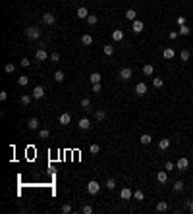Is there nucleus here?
Masks as SVG:
<instances>
[{
    "instance_id": "nucleus-1",
    "label": "nucleus",
    "mask_w": 193,
    "mask_h": 214,
    "mask_svg": "<svg viewBox=\"0 0 193 214\" xmlns=\"http://www.w3.org/2000/svg\"><path fill=\"white\" fill-rule=\"evenodd\" d=\"M25 37L29 39V41H39L41 39V29L37 25H29L25 29Z\"/></svg>"
},
{
    "instance_id": "nucleus-2",
    "label": "nucleus",
    "mask_w": 193,
    "mask_h": 214,
    "mask_svg": "<svg viewBox=\"0 0 193 214\" xmlns=\"http://www.w3.org/2000/svg\"><path fill=\"white\" fill-rule=\"evenodd\" d=\"M99 191H100V185H99V181L91 179L89 183H87V193H89V195H96Z\"/></svg>"
},
{
    "instance_id": "nucleus-3",
    "label": "nucleus",
    "mask_w": 193,
    "mask_h": 214,
    "mask_svg": "<svg viewBox=\"0 0 193 214\" xmlns=\"http://www.w3.org/2000/svg\"><path fill=\"white\" fill-rule=\"evenodd\" d=\"M133 77V70L131 68H122L120 70V79L122 81H127V79H131Z\"/></svg>"
},
{
    "instance_id": "nucleus-4",
    "label": "nucleus",
    "mask_w": 193,
    "mask_h": 214,
    "mask_svg": "<svg viewBox=\"0 0 193 214\" xmlns=\"http://www.w3.org/2000/svg\"><path fill=\"white\" fill-rule=\"evenodd\" d=\"M35 58H37V62H47L48 60V54H47V50H44V47H41L39 50L35 52Z\"/></svg>"
},
{
    "instance_id": "nucleus-5",
    "label": "nucleus",
    "mask_w": 193,
    "mask_h": 214,
    "mask_svg": "<svg viewBox=\"0 0 193 214\" xmlns=\"http://www.w3.org/2000/svg\"><path fill=\"white\" fill-rule=\"evenodd\" d=\"M143 27H145V23H143L141 20L131 21V29H133V33H141V31H143Z\"/></svg>"
},
{
    "instance_id": "nucleus-6",
    "label": "nucleus",
    "mask_w": 193,
    "mask_h": 214,
    "mask_svg": "<svg viewBox=\"0 0 193 214\" xmlns=\"http://www.w3.org/2000/svg\"><path fill=\"white\" fill-rule=\"evenodd\" d=\"M120 197H122V201H130V199L133 197V191H131L130 187H124V189L120 191Z\"/></svg>"
},
{
    "instance_id": "nucleus-7",
    "label": "nucleus",
    "mask_w": 193,
    "mask_h": 214,
    "mask_svg": "<svg viewBox=\"0 0 193 214\" xmlns=\"http://www.w3.org/2000/svg\"><path fill=\"white\" fill-rule=\"evenodd\" d=\"M145 93H147V83H143V81L137 83L135 85V95H137V97H143Z\"/></svg>"
},
{
    "instance_id": "nucleus-8",
    "label": "nucleus",
    "mask_w": 193,
    "mask_h": 214,
    "mask_svg": "<svg viewBox=\"0 0 193 214\" xmlns=\"http://www.w3.org/2000/svg\"><path fill=\"white\" fill-rule=\"evenodd\" d=\"M54 21H56V17H54V16H52V14H50V12L43 14V23H44V25H52Z\"/></svg>"
},
{
    "instance_id": "nucleus-9",
    "label": "nucleus",
    "mask_w": 193,
    "mask_h": 214,
    "mask_svg": "<svg viewBox=\"0 0 193 214\" xmlns=\"http://www.w3.org/2000/svg\"><path fill=\"white\" fill-rule=\"evenodd\" d=\"M187 166H189V160H187L185 156H182L180 160L176 162V168H178V170H187Z\"/></svg>"
},
{
    "instance_id": "nucleus-10",
    "label": "nucleus",
    "mask_w": 193,
    "mask_h": 214,
    "mask_svg": "<svg viewBox=\"0 0 193 214\" xmlns=\"http://www.w3.org/2000/svg\"><path fill=\"white\" fill-rule=\"evenodd\" d=\"M31 95H33V98H37V101H39V98H43V97H44V89L41 87V85H37Z\"/></svg>"
},
{
    "instance_id": "nucleus-11",
    "label": "nucleus",
    "mask_w": 193,
    "mask_h": 214,
    "mask_svg": "<svg viewBox=\"0 0 193 214\" xmlns=\"http://www.w3.org/2000/svg\"><path fill=\"white\" fill-rule=\"evenodd\" d=\"M70 122H72V116H70V114H68V112H64L62 116L58 118V124H60V125H68V124H70Z\"/></svg>"
},
{
    "instance_id": "nucleus-12",
    "label": "nucleus",
    "mask_w": 193,
    "mask_h": 214,
    "mask_svg": "<svg viewBox=\"0 0 193 214\" xmlns=\"http://www.w3.org/2000/svg\"><path fill=\"white\" fill-rule=\"evenodd\" d=\"M174 56H176V52H174V48H164V50H162V58H164V60H172V58Z\"/></svg>"
},
{
    "instance_id": "nucleus-13",
    "label": "nucleus",
    "mask_w": 193,
    "mask_h": 214,
    "mask_svg": "<svg viewBox=\"0 0 193 214\" xmlns=\"http://www.w3.org/2000/svg\"><path fill=\"white\" fill-rule=\"evenodd\" d=\"M157 181H158V183H166V181H168V172L166 170H160L158 174H157Z\"/></svg>"
},
{
    "instance_id": "nucleus-14",
    "label": "nucleus",
    "mask_w": 193,
    "mask_h": 214,
    "mask_svg": "<svg viewBox=\"0 0 193 214\" xmlns=\"http://www.w3.org/2000/svg\"><path fill=\"white\" fill-rule=\"evenodd\" d=\"M77 17H79V20H87V17H89V10H87L85 6L77 8Z\"/></svg>"
},
{
    "instance_id": "nucleus-15",
    "label": "nucleus",
    "mask_w": 193,
    "mask_h": 214,
    "mask_svg": "<svg viewBox=\"0 0 193 214\" xmlns=\"http://www.w3.org/2000/svg\"><path fill=\"white\" fill-rule=\"evenodd\" d=\"M77 125H79V129H89V127H91L89 118H81V120L77 122Z\"/></svg>"
},
{
    "instance_id": "nucleus-16",
    "label": "nucleus",
    "mask_w": 193,
    "mask_h": 214,
    "mask_svg": "<svg viewBox=\"0 0 193 214\" xmlns=\"http://www.w3.org/2000/svg\"><path fill=\"white\" fill-rule=\"evenodd\" d=\"M122 39H124V31H122V29H116V31H112V41L120 43Z\"/></svg>"
},
{
    "instance_id": "nucleus-17",
    "label": "nucleus",
    "mask_w": 193,
    "mask_h": 214,
    "mask_svg": "<svg viewBox=\"0 0 193 214\" xmlns=\"http://www.w3.org/2000/svg\"><path fill=\"white\" fill-rule=\"evenodd\" d=\"M31 101H33V95H21V97H20V102L25 104V106H29Z\"/></svg>"
},
{
    "instance_id": "nucleus-18",
    "label": "nucleus",
    "mask_w": 193,
    "mask_h": 214,
    "mask_svg": "<svg viewBox=\"0 0 193 214\" xmlns=\"http://www.w3.org/2000/svg\"><path fill=\"white\" fill-rule=\"evenodd\" d=\"M41 125V122H39V118H31L29 122H27V127L29 129H37V127Z\"/></svg>"
},
{
    "instance_id": "nucleus-19",
    "label": "nucleus",
    "mask_w": 193,
    "mask_h": 214,
    "mask_svg": "<svg viewBox=\"0 0 193 214\" xmlns=\"http://www.w3.org/2000/svg\"><path fill=\"white\" fill-rule=\"evenodd\" d=\"M100 79H103V75H100L99 71H93V74L89 75V81H91V83H100Z\"/></svg>"
},
{
    "instance_id": "nucleus-20",
    "label": "nucleus",
    "mask_w": 193,
    "mask_h": 214,
    "mask_svg": "<svg viewBox=\"0 0 193 214\" xmlns=\"http://www.w3.org/2000/svg\"><path fill=\"white\" fill-rule=\"evenodd\" d=\"M143 74L145 75H153L155 74V66H153V64H145V66H143Z\"/></svg>"
},
{
    "instance_id": "nucleus-21",
    "label": "nucleus",
    "mask_w": 193,
    "mask_h": 214,
    "mask_svg": "<svg viewBox=\"0 0 193 214\" xmlns=\"http://www.w3.org/2000/svg\"><path fill=\"white\" fill-rule=\"evenodd\" d=\"M137 14H135V10H133V8H130V10H126V20H130V21H135L137 20Z\"/></svg>"
},
{
    "instance_id": "nucleus-22",
    "label": "nucleus",
    "mask_w": 193,
    "mask_h": 214,
    "mask_svg": "<svg viewBox=\"0 0 193 214\" xmlns=\"http://www.w3.org/2000/svg\"><path fill=\"white\" fill-rule=\"evenodd\" d=\"M168 147H170V139H160L158 141V149H160V151H166Z\"/></svg>"
},
{
    "instance_id": "nucleus-23",
    "label": "nucleus",
    "mask_w": 193,
    "mask_h": 214,
    "mask_svg": "<svg viewBox=\"0 0 193 214\" xmlns=\"http://www.w3.org/2000/svg\"><path fill=\"white\" fill-rule=\"evenodd\" d=\"M81 43H83L85 47H91V44H93V37L87 33V35H83V37H81Z\"/></svg>"
},
{
    "instance_id": "nucleus-24",
    "label": "nucleus",
    "mask_w": 193,
    "mask_h": 214,
    "mask_svg": "<svg viewBox=\"0 0 193 214\" xmlns=\"http://www.w3.org/2000/svg\"><path fill=\"white\" fill-rule=\"evenodd\" d=\"M139 141H141L143 145H151V141H153V137H151L149 133H143V135L139 137Z\"/></svg>"
},
{
    "instance_id": "nucleus-25",
    "label": "nucleus",
    "mask_w": 193,
    "mask_h": 214,
    "mask_svg": "<svg viewBox=\"0 0 193 214\" xmlns=\"http://www.w3.org/2000/svg\"><path fill=\"white\" fill-rule=\"evenodd\" d=\"M104 187L106 189H116V179H114V177H110V179H106V183H104Z\"/></svg>"
},
{
    "instance_id": "nucleus-26",
    "label": "nucleus",
    "mask_w": 193,
    "mask_h": 214,
    "mask_svg": "<svg viewBox=\"0 0 193 214\" xmlns=\"http://www.w3.org/2000/svg\"><path fill=\"white\" fill-rule=\"evenodd\" d=\"M180 58H182V62H187V60H189V58H191V52L183 48V50L180 52Z\"/></svg>"
},
{
    "instance_id": "nucleus-27",
    "label": "nucleus",
    "mask_w": 193,
    "mask_h": 214,
    "mask_svg": "<svg viewBox=\"0 0 193 214\" xmlns=\"http://www.w3.org/2000/svg\"><path fill=\"white\" fill-rule=\"evenodd\" d=\"M157 210H158V212L168 210V203H166V201H160V203H157Z\"/></svg>"
},
{
    "instance_id": "nucleus-28",
    "label": "nucleus",
    "mask_w": 193,
    "mask_h": 214,
    "mask_svg": "<svg viewBox=\"0 0 193 214\" xmlns=\"http://www.w3.org/2000/svg\"><path fill=\"white\" fill-rule=\"evenodd\" d=\"M27 83H29V77H27V75H20V77H17V85H21V87H25Z\"/></svg>"
},
{
    "instance_id": "nucleus-29",
    "label": "nucleus",
    "mask_w": 193,
    "mask_h": 214,
    "mask_svg": "<svg viewBox=\"0 0 193 214\" xmlns=\"http://www.w3.org/2000/svg\"><path fill=\"white\" fill-rule=\"evenodd\" d=\"M104 118H106V112H104V110H96V112H95V120L103 122Z\"/></svg>"
},
{
    "instance_id": "nucleus-30",
    "label": "nucleus",
    "mask_w": 193,
    "mask_h": 214,
    "mask_svg": "<svg viewBox=\"0 0 193 214\" xmlns=\"http://www.w3.org/2000/svg\"><path fill=\"white\" fill-rule=\"evenodd\" d=\"M133 199H135V201H143V199H145V193H143V191H139V189L133 191Z\"/></svg>"
},
{
    "instance_id": "nucleus-31",
    "label": "nucleus",
    "mask_w": 193,
    "mask_h": 214,
    "mask_svg": "<svg viewBox=\"0 0 193 214\" xmlns=\"http://www.w3.org/2000/svg\"><path fill=\"white\" fill-rule=\"evenodd\" d=\"M172 189H174V191H176V193H180V191H183V181H180V179H178V181H176V183H174V185H172Z\"/></svg>"
},
{
    "instance_id": "nucleus-32",
    "label": "nucleus",
    "mask_w": 193,
    "mask_h": 214,
    "mask_svg": "<svg viewBox=\"0 0 193 214\" xmlns=\"http://www.w3.org/2000/svg\"><path fill=\"white\" fill-rule=\"evenodd\" d=\"M178 33L185 37V35H189V33H191V29H189V27H187V25H180V31H178Z\"/></svg>"
},
{
    "instance_id": "nucleus-33",
    "label": "nucleus",
    "mask_w": 193,
    "mask_h": 214,
    "mask_svg": "<svg viewBox=\"0 0 193 214\" xmlns=\"http://www.w3.org/2000/svg\"><path fill=\"white\" fill-rule=\"evenodd\" d=\"M54 79H56V81H58V83H62V81H64V79H66V75H64V71H60V70H58V71H56V74H54Z\"/></svg>"
},
{
    "instance_id": "nucleus-34",
    "label": "nucleus",
    "mask_w": 193,
    "mask_h": 214,
    "mask_svg": "<svg viewBox=\"0 0 193 214\" xmlns=\"http://www.w3.org/2000/svg\"><path fill=\"white\" fill-rule=\"evenodd\" d=\"M89 152H91V154H99V152H100V147H99L96 143H93V145L89 147Z\"/></svg>"
},
{
    "instance_id": "nucleus-35",
    "label": "nucleus",
    "mask_w": 193,
    "mask_h": 214,
    "mask_svg": "<svg viewBox=\"0 0 193 214\" xmlns=\"http://www.w3.org/2000/svg\"><path fill=\"white\" fill-rule=\"evenodd\" d=\"M87 23H89V25H96V23H99V17H96V16H91V14H89V17H87Z\"/></svg>"
},
{
    "instance_id": "nucleus-36",
    "label": "nucleus",
    "mask_w": 193,
    "mask_h": 214,
    "mask_svg": "<svg viewBox=\"0 0 193 214\" xmlns=\"http://www.w3.org/2000/svg\"><path fill=\"white\" fill-rule=\"evenodd\" d=\"M48 135H50V131L47 129V127H43V129L39 131V137H41V139H48Z\"/></svg>"
},
{
    "instance_id": "nucleus-37",
    "label": "nucleus",
    "mask_w": 193,
    "mask_h": 214,
    "mask_svg": "<svg viewBox=\"0 0 193 214\" xmlns=\"http://www.w3.org/2000/svg\"><path fill=\"white\" fill-rule=\"evenodd\" d=\"M104 54H106V56H112V54H114V47H112V44H104Z\"/></svg>"
},
{
    "instance_id": "nucleus-38",
    "label": "nucleus",
    "mask_w": 193,
    "mask_h": 214,
    "mask_svg": "<svg viewBox=\"0 0 193 214\" xmlns=\"http://www.w3.org/2000/svg\"><path fill=\"white\" fill-rule=\"evenodd\" d=\"M81 108H83V110H89V108H91V101H89V98H81Z\"/></svg>"
},
{
    "instance_id": "nucleus-39",
    "label": "nucleus",
    "mask_w": 193,
    "mask_h": 214,
    "mask_svg": "<svg viewBox=\"0 0 193 214\" xmlns=\"http://www.w3.org/2000/svg\"><path fill=\"white\" fill-rule=\"evenodd\" d=\"M4 70H6V74H14V71H16V64H6V68H4Z\"/></svg>"
},
{
    "instance_id": "nucleus-40",
    "label": "nucleus",
    "mask_w": 193,
    "mask_h": 214,
    "mask_svg": "<svg viewBox=\"0 0 193 214\" xmlns=\"http://www.w3.org/2000/svg\"><path fill=\"white\" fill-rule=\"evenodd\" d=\"M153 85H155V87H157V89H160V87H162V85H164V81L160 79V77H155V79H153Z\"/></svg>"
},
{
    "instance_id": "nucleus-41",
    "label": "nucleus",
    "mask_w": 193,
    "mask_h": 214,
    "mask_svg": "<svg viewBox=\"0 0 193 214\" xmlns=\"http://www.w3.org/2000/svg\"><path fill=\"white\" fill-rule=\"evenodd\" d=\"M81 212L83 214H93V206H91V204H85V206L81 208Z\"/></svg>"
},
{
    "instance_id": "nucleus-42",
    "label": "nucleus",
    "mask_w": 193,
    "mask_h": 214,
    "mask_svg": "<svg viewBox=\"0 0 193 214\" xmlns=\"http://www.w3.org/2000/svg\"><path fill=\"white\" fill-rule=\"evenodd\" d=\"M91 91H93V93H100V91H103V85H100V83H93Z\"/></svg>"
},
{
    "instance_id": "nucleus-43",
    "label": "nucleus",
    "mask_w": 193,
    "mask_h": 214,
    "mask_svg": "<svg viewBox=\"0 0 193 214\" xmlns=\"http://www.w3.org/2000/svg\"><path fill=\"white\" fill-rule=\"evenodd\" d=\"M20 66H21V68H29V66H31V62H29V60H27V58H21V62H20Z\"/></svg>"
},
{
    "instance_id": "nucleus-44",
    "label": "nucleus",
    "mask_w": 193,
    "mask_h": 214,
    "mask_svg": "<svg viewBox=\"0 0 193 214\" xmlns=\"http://www.w3.org/2000/svg\"><path fill=\"white\" fill-rule=\"evenodd\" d=\"M62 212H64V214H70V212H72V204H64V206H62Z\"/></svg>"
},
{
    "instance_id": "nucleus-45",
    "label": "nucleus",
    "mask_w": 193,
    "mask_h": 214,
    "mask_svg": "<svg viewBox=\"0 0 193 214\" xmlns=\"http://www.w3.org/2000/svg\"><path fill=\"white\" fill-rule=\"evenodd\" d=\"M50 60H52V62H58V60H60V54H58V52H52V54H50Z\"/></svg>"
},
{
    "instance_id": "nucleus-46",
    "label": "nucleus",
    "mask_w": 193,
    "mask_h": 214,
    "mask_svg": "<svg viewBox=\"0 0 193 214\" xmlns=\"http://www.w3.org/2000/svg\"><path fill=\"white\" fill-rule=\"evenodd\" d=\"M185 206H187V210H189V212H193V201H191V199H187V201H185Z\"/></svg>"
},
{
    "instance_id": "nucleus-47",
    "label": "nucleus",
    "mask_w": 193,
    "mask_h": 214,
    "mask_svg": "<svg viewBox=\"0 0 193 214\" xmlns=\"http://www.w3.org/2000/svg\"><path fill=\"white\" fill-rule=\"evenodd\" d=\"M176 21H178V25H185V17H183V16H180Z\"/></svg>"
},
{
    "instance_id": "nucleus-48",
    "label": "nucleus",
    "mask_w": 193,
    "mask_h": 214,
    "mask_svg": "<svg viewBox=\"0 0 193 214\" xmlns=\"http://www.w3.org/2000/svg\"><path fill=\"white\" fill-rule=\"evenodd\" d=\"M166 172H170V170H174V162H166V168H164Z\"/></svg>"
},
{
    "instance_id": "nucleus-49",
    "label": "nucleus",
    "mask_w": 193,
    "mask_h": 214,
    "mask_svg": "<svg viewBox=\"0 0 193 214\" xmlns=\"http://www.w3.org/2000/svg\"><path fill=\"white\" fill-rule=\"evenodd\" d=\"M178 35H180V33H178V31H172V33H170V35H168V37H170V39H172V41H174V39H178Z\"/></svg>"
},
{
    "instance_id": "nucleus-50",
    "label": "nucleus",
    "mask_w": 193,
    "mask_h": 214,
    "mask_svg": "<svg viewBox=\"0 0 193 214\" xmlns=\"http://www.w3.org/2000/svg\"><path fill=\"white\" fill-rule=\"evenodd\" d=\"M6 98H8V93H6V91H2V93H0V101H6Z\"/></svg>"
},
{
    "instance_id": "nucleus-51",
    "label": "nucleus",
    "mask_w": 193,
    "mask_h": 214,
    "mask_svg": "<svg viewBox=\"0 0 193 214\" xmlns=\"http://www.w3.org/2000/svg\"><path fill=\"white\" fill-rule=\"evenodd\" d=\"M62 2H66V0H62Z\"/></svg>"
},
{
    "instance_id": "nucleus-52",
    "label": "nucleus",
    "mask_w": 193,
    "mask_h": 214,
    "mask_svg": "<svg viewBox=\"0 0 193 214\" xmlns=\"http://www.w3.org/2000/svg\"><path fill=\"white\" fill-rule=\"evenodd\" d=\"M191 179H193V176H191Z\"/></svg>"
}]
</instances>
